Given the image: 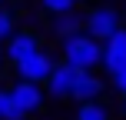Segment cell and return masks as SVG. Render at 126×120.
<instances>
[{
	"label": "cell",
	"instance_id": "cell-1",
	"mask_svg": "<svg viewBox=\"0 0 126 120\" xmlns=\"http://www.w3.org/2000/svg\"><path fill=\"white\" fill-rule=\"evenodd\" d=\"M100 57H103V44L93 40L90 33L76 30V33H66L60 40V60L70 63L73 70H96L100 67Z\"/></svg>",
	"mask_w": 126,
	"mask_h": 120
},
{
	"label": "cell",
	"instance_id": "cell-2",
	"mask_svg": "<svg viewBox=\"0 0 126 120\" xmlns=\"http://www.w3.org/2000/svg\"><path fill=\"white\" fill-rule=\"evenodd\" d=\"M116 27H123V13H120V7H113V3H96V7H90V10L83 13V33H90V37L100 40V44Z\"/></svg>",
	"mask_w": 126,
	"mask_h": 120
},
{
	"label": "cell",
	"instance_id": "cell-3",
	"mask_svg": "<svg viewBox=\"0 0 126 120\" xmlns=\"http://www.w3.org/2000/svg\"><path fill=\"white\" fill-rule=\"evenodd\" d=\"M57 63H60L57 53L47 50V47H40V50L27 53L23 60L13 63V73H17V80H30V83H40V87H43V80L53 73V67H57Z\"/></svg>",
	"mask_w": 126,
	"mask_h": 120
},
{
	"label": "cell",
	"instance_id": "cell-4",
	"mask_svg": "<svg viewBox=\"0 0 126 120\" xmlns=\"http://www.w3.org/2000/svg\"><path fill=\"white\" fill-rule=\"evenodd\" d=\"M40 47H43V37H40L33 27H23V30L17 27V30L3 40V60L7 63H17V60H23L27 53L40 50Z\"/></svg>",
	"mask_w": 126,
	"mask_h": 120
},
{
	"label": "cell",
	"instance_id": "cell-5",
	"mask_svg": "<svg viewBox=\"0 0 126 120\" xmlns=\"http://www.w3.org/2000/svg\"><path fill=\"white\" fill-rule=\"evenodd\" d=\"M7 90H10V100L17 103V107L23 110L27 117H30V114H40V110H43V103H47V94H43V87H40V83L13 80Z\"/></svg>",
	"mask_w": 126,
	"mask_h": 120
},
{
	"label": "cell",
	"instance_id": "cell-6",
	"mask_svg": "<svg viewBox=\"0 0 126 120\" xmlns=\"http://www.w3.org/2000/svg\"><path fill=\"white\" fill-rule=\"evenodd\" d=\"M100 67L106 70L110 77L116 73V70L126 67V24L116 27L113 33H110L106 40H103V57H100Z\"/></svg>",
	"mask_w": 126,
	"mask_h": 120
},
{
	"label": "cell",
	"instance_id": "cell-7",
	"mask_svg": "<svg viewBox=\"0 0 126 120\" xmlns=\"http://www.w3.org/2000/svg\"><path fill=\"white\" fill-rule=\"evenodd\" d=\"M76 73H80V70H73L70 63L60 60L57 67H53V73L43 80V94L50 97V100H70V90H73Z\"/></svg>",
	"mask_w": 126,
	"mask_h": 120
},
{
	"label": "cell",
	"instance_id": "cell-8",
	"mask_svg": "<svg viewBox=\"0 0 126 120\" xmlns=\"http://www.w3.org/2000/svg\"><path fill=\"white\" fill-rule=\"evenodd\" d=\"M103 90H106V80H103L96 70H83V73H76V80H73L70 100H76V103H90V100H100Z\"/></svg>",
	"mask_w": 126,
	"mask_h": 120
},
{
	"label": "cell",
	"instance_id": "cell-9",
	"mask_svg": "<svg viewBox=\"0 0 126 120\" xmlns=\"http://www.w3.org/2000/svg\"><path fill=\"white\" fill-rule=\"evenodd\" d=\"M76 30H83V10H63V13H53L50 17V33L53 37H66V33H76Z\"/></svg>",
	"mask_w": 126,
	"mask_h": 120
},
{
	"label": "cell",
	"instance_id": "cell-10",
	"mask_svg": "<svg viewBox=\"0 0 126 120\" xmlns=\"http://www.w3.org/2000/svg\"><path fill=\"white\" fill-rule=\"evenodd\" d=\"M73 120H110V110H106V103L90 100V103H80V107H76Z\"/></svg>",
	"mask_w": 126,
	"mask_h": 120
},
{
	"label": "cell",
	"instance_id": "cell-11",
	"mask_svg": "<svg viewBox=\"0 0 126 120\" xmlns=\"http://www.w3.org/2000/svg\"><path fill=\"white\" fill-rule=\"evenodd\" d=\"M0 120H27V114L10 100V90L0 87Z\"/></svg>",
	"mask_w": 126,
	"mask_h": 120
},
{
	"label": "cell",
	"instance_id": "cell-12",
	"mask_svg": "<svg viewBox=\"0 0 126 120\" xmlns=\"http://www.w3.org/2000/svg\"><path fill=\"white\" fill-rule=\"evenodd\" d=\"M13 30H17V17H13V10L0 7V47H3V40L10 37Z\"/></svg>",
	"mask_w": 126,
	"mask_h": 120
},
{
	"label": "cell",
	"instance_id": "cell-13",
	"mask_svg": "<svg viewBox=\"0 0 126 120\" xmlns=\"http://www.w3.org/2000/svg\"><path fill=\"white\" fill-rule=\"evenodd\" d=\"M40 7H43L47 13H63V10H73V0H40Z\"/></svg>",
	"mask_w": 126,
	"mask_h": 120
},
{
	"label": "cell",
	"instance_id": "cell-14",
	"mask_svg": "<svg viewBox=\"0 0 126 120\" xmlns=\"http://www.w3.org/2000/svg\"><path fill=\"white\" fill-rule=\"evenodd\" d=\"M110 87H113V90H116L120 97L126 94V67H123V70H116V73L110 77Z\"/></svg>",
	"mask_w": 126,
	"mask_h": 120
},
{
	"label": "cell",
	"instance_id": "cell-15",
	"mask_svg": "<svg viewBox=\"0 0 126 120\" xmlns=\"http://www.w3.org/2000/svg\"><path fill=\"white\" fill-rule=\"evenodd\" d=\"M7 67V60H3V47H0V70H3Z\"/></svg>",
	"mask_w": 126,
	"mask_h": 120
},
{
	"label": "cell",
	"instance_id": "cell-16",
	"mask_svg": "<svg viewBox=\"0 0 126 120\" xmlns=\"http://www.w3.org/2000/svg\"><path fill=\"white\" fill-rule=\"evenodd\" d=\"M80 3H86V0H73V7H80Z\"/></svg>",
	"mask_w": 126,
	"mask_h": 120
},
{
	"label": "cell",
	"instance_id": "cell-17",
	"mask_svg": "<svg viewBox=\"0 0 126 120\" xmlns=\"http://www.w3.org/2000/svg\"><path fill=\"white\" fill-rule=\"evenodd\" d=\"M123 114H126V94H123Z\"/></svg>",
	"mask_w": 126,
	"mask_h": 120
},
{
	"label": "cell",
	"instance_id": "cell-18",
	"mask_svg": "<svg viewBox=\"0 0 126 120\" xmlns=\"http://www.w3.org/2000/svg\"><path fill=\"white\" fill-rule=\"evenodd\" d=\"M120 13H123V24H126V7H123V10H120Z\"/></svg>",
	"mask_w": 126,
	"mask_h": 120
},
{
	"label": "cell",
	"instance_id": "cell-19",
	"mask_svg": "<svg viewBox=\"0 0 126 120\" xmlns=\"http://www.w3.org/2000/svg\"><path fill=\"white\" fill-rule=\"evenodd\" d=\"M0 7H7V0H0Z\"/></svg>",
	"mask_w": 126,
	"mask_h": 120
}]
</instances>
